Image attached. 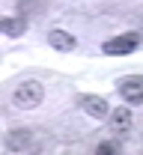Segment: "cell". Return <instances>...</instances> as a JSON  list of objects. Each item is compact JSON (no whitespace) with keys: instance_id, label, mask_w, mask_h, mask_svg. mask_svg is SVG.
<instances>
[{"instance_id":"obj_10","label":"cell","mask_w":143,"mask_h":155,"mask_svg":"<svg viewBox=\"0 0 143 155\" xmlns=\"http://www.w3.org/2000/svg\"><path fill=\"white\" fill-rule=\"evenodd\" d=\"M96 155H119V143L116 140H104L102 146L96 149Z\"/></svg>"},{"instance_id":"obj_4","label":"cell","mask_w":143,"mask_h":155,"mask_svg":"<svg viewBox=\"0 0 143 155\" xmlns=\"http://www.w3.org/2000/svg\"><path fill=\"white\" fill-rule=\"evenodd\" d=\"M48 45H51L54 51H75L78 39L72 36L69 30H60V27H54V30H48Z\"/></svg>"},{"instance_id":"obj_1","label":"cell","mask_w":143,"mask_h":155,"mask_svg":"<svg viewBox=\"0 0 143 155\" xmlns=\"http://www.w3.org/2000/svg\"><path fill=\"white\" fill-rule=\"evenodd\" d=\"M42 98H45V90H42V84H39V81H24L18 90H15L12 101H15L18 107H24V110H33V107L39 104Z\"/></svg>"},{"instance_id":"obj_5","label":"cell","mask_w":143,"mask_h":155,"mask_svg":"<svg viewBox=\"0 0 143 155\" xmlns=\"http://www.w3.org/2000/svg\"><path fill=\"white\" fill-rule=\"evenodd\" d=\"M30 146H33V134L24 131V128H15V131L6 134V149H9V152H24V149H30Z\"/></svg>"},{"instance_id":"obj_7","label":"cell","mask_w":143,"mask_h":155,"mask_svg":"<svg viewBox=\"0 0 143 155\" xmlns=\"http://www.w3.org/2000/svg\"><path fill=\"white\" fill-rule=\"evenodd\" d=\"M24 30H27V21L24 18H0V33H6V36L18 39Z\"/></svg>"},{"instance_id":"obj_9","label":"cell","mask_w":143,"mask_h":155,"mask_svg":"<svg viewBox=\"0 0 143 155\" xmlns=\"http://www.w3.org/2000/svg\"><path fill=\"white\" fill-rule=\"evenodd\" d=\"M42 6H48V0H18V12H21V18H24L27 12H39Z\"/></svg>"},{"instance_id":"obj_3","label":"cell","mask_w":143,"mask_h":155,"mask_svg":"<svg viewBox=\"0 0 143 155\" xmlns=\"http://www.w3.org/2000/svg\"><path fill=\"white\" fill-rule=\"evenodd\" d=\"M119 96L125 101H131V104H140L143 101V78H137V75L125 78L122 84H119Z\"/></svg>"},{"instance_id":"obj_2","label":"cell","mask_w":143,"mask_h":155,"mask_svg":"<svg viewBox=\"0 0 143 155\" xmlns=\"http://www.w3.org/2000/svg\"><path fill=\"white\" fill-rule=\"evenodd\" d=\"M143 42L140 33H122V36H113V39H107L102 45V51L104 54H110V57H119V54H131V51H137V45Z\"/></svg>"},{"instance_id":"obj_8","label":"cell","mask_w":143,"mask_h":155,"mask_svg":"<svg viewBox=\"0 0 143 155\" xmlns=\"http://www.w3.org/2000/svg\"><path fill=\"white\" fill-rule=\"evenodd\" d=\"M110 125H113L116 131H128V128H131V110H128V107H116V110L110 114Z\"/></svg>"},{"instance_id":"obj_6","label":"cell","mask_w":143,"mask_h":155,"mask_svg":"<svg viewBox=\"0 0 143 155\" xmlns=\"http://www.w3.org/2000/svg\"><path fill=\"white\" fill-rule=\"evenodd\" d=\"M81 107H83V114H89L93 119L107 116V101L102 96H81Z\"/></svg>"}]
</instances>
